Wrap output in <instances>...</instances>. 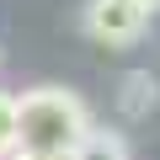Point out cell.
Segmentation results:
<instances>
[{"instance_id":"obj_1","label":"cell","mask_w":160,"mask_h":160,"mask_svg":"<svg viewBox=\"0 0 160 160\" xmlns=\"http://www.w3.org/2000/svg\"><path fill=\"white\" fill-rule=\"evenodd\" d=\"M91 133V112L64 86H32L16 96V155L27 160H69Z\"/></svg>"},{"instance_id":"obj_3","label":"cell","mask_w":160,"mask_h":160,"mask_svg":"<svg viewBox=\"0 0 160 160\" xmlns=\"http://www.w3.org/2000/svg\"><path fill=\"white\" fill-rule=\"evenodd\" d=\"M69 160H128V144H123V133H112V128H91L86 139L75 144Z\"/></svg>"},{"instance_id":"obj_5","label":"cell","mask_w":160,"mask_h":160,"mask_svg":"<svg viewBox=\"0 0 160 160\" xmlns=\"http://www.w3.org/2000/svg\"><path fill=\"white\" fill-rule=\"evenodd\" d=\"M16 155V96L0 91V160Z\"/></svg>"},{"instance_id":"obj_2","label":"cell","mask_w":160,"mask_h":160,"mask_svg":"<svg viewBox=\"0 0 160 160\" xmlns=\"http://www.w3.org/2000/svg\"><path fill=\"white\" fill-rule=\"evenodd\" d=\"M149 0H86V32L107 48H128L149 32Z\"/></svg>"},{"instance_id":"obj_4","label":"cell","mask_w":160,"mask_h":160,"mask_svg":"<svg viewBox=\"0 0 160 160\" xmlns=\"http://www.w3.org/2000/svg\"><path fill=\"white\" fill-rule=\"evenodd\" d=\"M118 102H123V112H149V107L160 102V86H155L144 69H133V75L123 80V96H118Z\"/></svg>"},{"instance_id":"obj_6","label":"cell","mask_w":160,"mask_h":160,"mask_svg":"<svg viewBox=\"0 0 160 160\" xmlns=\"http://www.w3.org/2000/svg\"><path fill=\"white\" fill-rule=\"evenodd\" d=\"M149 6H160V0H149Z\"/></svg>"},{"instance_id":"obj_7","label":"cell","mask_w":160,"mask_h":160,"mask_svg":"<svg viewBox=\"0 0 160 160\" xmlns=\"http://www.w3.org/2000/svg\"><path fill=\"white\" fill-rule=\"evenodd\" d=\"M16 160H27V155H16Z\"/></svg>"}]
</instances>
